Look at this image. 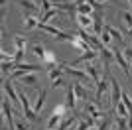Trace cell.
<instances>
[{
    "mask_svg": "<svg viewBox=\"0 0 132 130\" xmlns=\"http://www.w3.org/2000/svg\"><path fill=\"white\" fill-rule=\"evenodd\" d=\"M61 67H63V71L65 73H69V75L75 79V81L83 83V85H87V87H93L95 83L91 81V77L87 75V71H81V69H75V67H71L69 63H61Z\"/></svg>",
    "mask_w": 132,
    "mask_h": 130,
    "instance_id": "cell-1",
    "label": "cell"
},
{
    "mask_svg": "<svg viewBox=\"0 0 132 130\" xmlns=\"http://www.w3.org/2000/svg\"><path fill=\"white\" fill-rule=\"evenodd\" d=\"M18 97H20V103H22V110H24L26 120L28 122H36V120H38V114L34 112V108L30 107V103H28V95L24 91H18Z\"/></svg>",
    "mask_w": 132,
    "mask_h": 130,
    "instance_id": "cell-2",
    "label": "cell"
},
{
    "mask_svg": "<svg viewBox=\"0 0 132 130\" xmlns=\"http://www.w3.org/2000/svg\"><path fill=\"white\" fill-rule=\"evenodd\" d=\"M109 81H110V107L116 108V104L122 101V91H120V87H118L114 77H109Z\"/></svg>",
    "mask_w": 132,
    "mask_h": 130,
    "instance_id": "cell-3",
    "label": "cell"
},
{
    "mask_svg": "<svg viewBox=\"0 0 132 130\" xmlns=\"http://www.w3.org/2000/svg\"><path fill=\"white\" fill-rule=\"evenodd\" d=\"M109 85H110L109 79H101V81L97 83V93H95V103H97V104L103 103V99H110V95L106 93Z\"/></svg>",
    "mask_w": 132,
    "mask_h": 130,
    "instance_id": "cell-4",
    "label": "cell"
},
{
    "mask_svg": "<svg viewBox=\"0 0 132 130\" xmlns=\"http://www.w3.org/2000/svg\"><path fill=\"white\" fill-rule=\"evenodd\" d=\"M83 110H85V112H87L91 118H95V120H101V118H103V110L99 108V104L95 103V101H85Z\"/></svg>",
    "mask_w": 132,
    "mask_h": 130,
    "instance_id": "cell-5",
    "label": "cell"
},
{
    "mask_svg": "<svg viewBox=\"0 0 132 130\" xmlns=\"http://www.w3.org/2000/svg\"><path fill=\"white\" fill-rule=\"evenodd\" d=\"M2 112H4V120L8 122V130H16V126H14L16 120L12 118V112H14V110H12V107H10V103H8L6 97L2 99Z\"/></svg>",
    "mask_w": 132,
    "mask_h": 130,
    "instance_id": "cell-6",
    "label": "cell"
},
{
    "mask_svg": "<svg viewBox=\"0 0 132 130\" xmlns=\"http://www.w3.org/2000/svg\"><path fill=\"white\" fill-rule=\"evenodd\" d=\"M97 57H99V51H97V49H89V51H83L81 55H79L77 59L75 61H71V67H75V65H79V63H87V61H93V59H97Z\"/></svg>",
    "mask_w": 132,
    "mask_h": 130,
    "instance_id": "cell-7",
    "label": "cell"
},
{
    "mask_svg": "<svg viewBox=\"0 0 132 130\" xmlns=\"http://www.w3.org/2000/svg\"><path fill=\"white\" fill-rule=\"evenodd\" d=\"M112 51H114V59H116V63L120 65V69L124 71V75L130 79V65H128V61H126V57H124V53H122L118 47H112Z\"/></svg>",
    "mask_w": 132,
    "mask_h": 130,
    "instance_id": "cell-8",
    "label": "cell"
},
{
    "mask_svg": "<svg viewBox=\"0 0 132 130\" xmlns=\"http://www.w3.org/2000/svg\"><path fill=\"white\" fill-rule=\"evenodd\" d=\"M103 10H95L93 12V36H103Z\"/></svg>",
    "mask_w": 132,
    "mask_h": 130,
    "instance_id": "cell-9",
    "label": "cell"
},
{
    "mask_svg": "<svg viewBox=\"0 0 132 130\" xmlns=\"http://www.w3.org/2000/svg\"><path fill=\"white\" fill-rule=\"evenodd\" d=\"M2 89H4V93L8 95V99H10L12 103L20 101V97H18V91L14 89V85H12V79H10V77H8V79H2Z\"/></svg>",
    "mask_w": 132,
    "mask_h": 130,
    "instance_id": "cell-10",
    "label": "cell"
},
{
    "mask_svg": "<svg viewBox=\"0 0 132 130\" xmlns=\"http://www.w3.org/2000/svg\"><path fill=\"white\" fill-rule=\"evenodd\" d=\"M77 24L81 30H85V32H91L93 34V16H87V14H77Z\"/></svg>",
    "mask_w": 132,
    "mask_h": 130,
    "instance_id": "cell-11",
    "label": "cell"
},
{
    "mask_svg": "<svg viewBox=\"0 0 132 130\" xmlns=\"http://www.w3.org/2000/svg\"><path fill=\"white\" fill-rule=\"evenodd\" d=\"M67 87V108H71V110H75V104H77V93H75V87L71 85H65Z\"/></svg>",
    "mask_w": 132,
    "mask_h": 130,
    "instance_id": "cell-12",
    "label": "cell"
},
{
    "mask_svg": "<svg viewBox=\"0 0 132 130\" xmlns=\"http://www.w3.org/2000/svg\"><path fill=\"white\" fill-rule=\"evenodd\" d=\"M38 26H39V18L32 16L30 12H26V14H24V28L30 32V30H34V28H38Z\"/></svg>",
    "mask_w": 132,
    "mask_h": 130,
    "instance_id": "cell-13",
    "label": "cell"
},
{
    "mask_svg": "<svg viewBox=\"0 0 132 130\" xmlns=\"http://www.w3.org/2000/svg\"><path fill=\"white\" fill-rule=\"evenodd\" d=\"M101 57H103V61H105V65L109 67V65L114 63V51H112V47H109V45H105V47L101 49Z\"/></svg>",
    "mask_w": 132,
    "mask_h": 130,
    "instance_id": "cell-14",
    "label": "cell"
},
{
    "mask_svg": "<svg viewBox=\"0 0 132 130\" xmlns=\"http://www.w3.org/2000/svg\"><path fill=\"white\" fill-rule=\"evenodd\" d=\"M71 45H73L75 49H79V51H89V49H93V45H91V43H87L81 36H75V38H73V42H71Z\"/></svg>",
    "mask_w": 132,
    "mask_h": 130,
    "instance_id": "cell-15",
    "label": "cell"
},
{
    "mask_svg": "<svg viewBox=\"0 0 132 130\" xmlns=\"http://www.w3.org/2000/svg\"><path fill=\"white\" fill-rule=\"evenodd\" d=\"M85 71H87V75L91 77V81H93L95 85L101 81V77H99V69H97V65H93V61H87V67H85Z\"/></svg>",
    "mask_w": 132,
    "mask_h": 130,
    "instance_id": "cell-16",
    "label": "cell"
},
{
    "mask_svg": "<svg viewBox=\"0 0 132 130\" xmlns=\"http://www.w3.org/2000/svg\"><path fill=\"white\" fill-rule=\"evenodd\" d=\"M47 73H50V81H57V79H61V73H63V67L61 65H47Z\"/></svg>",
    "mask_w": 132,
    "mask_h": 130,
    "instance_id": "cell-17",
    "label": "cell"
},
{
    "mask_svg": "<svg viewBox=\"0 0 132 130\" xmlns=\"http://www.w3.org/2000/svg\"><path fill=\"white\" fill-rule=\"evenodd\" d=\"M18 4L24 8V12H30V14H36L39 10V6L34 2V0H18Z\"/></svg>",
    "mask_w": 132,
    "mask_h": 130,
    "instance_id": "cell-18",
    "label": "cell"
},
{
    "mask_svg": "<svg viewBox=\"0 0 132 130\" xmlns=\"http://www.w3.org/2000/svg\"><path fill=\"white\" fill-rule=\"evenodd\" d=\"M45 95H47V91H45V89H42V91L38 93V99H36V104H34V112H36V114L42 112L44 103H45Z\"/></svg>",
    "mask_w": 132,
    "mask_h": 130,
    "instance_id": "cell-19",
    "label": "cell"
},
{
    "mask_svg": "<svg viewBox=\"0 0 132 130\" xmlns=\"http://www.w3.org/2000/svg\"><path fill=\"white\" fill-rule=\"evenodd\" d=\"M73 87H75V93H77V99H81V101H89V91L83 87V83L75 81L73 83Z\"/></svg>",
    "mask_w": 132,
    "mask_h": 130,
    "instance_id": "cell-20",
    "label": "cell"
},
{
    "mask_svg": "<svg viewBox=\"0 0 132 130\" xmlns=\"http://www.w3.org/2000/svg\"><path fill=\"white\" fill-rule=\"evenodd\" d=\"M38 30H42V32H47V34H51V36H55V38H59L61 34V30L59 28H55V26H50V24H39L38 26Z\"/></svg>",
    "mask_w": 132,
    "mask_h": 130,
    "instance_id": "cell-21",
    "label": "cell"
},
{
    "mask_svg": "<svg viewBox=\"0 0 132 130\" xmlns=\"http://www.w3.org/2000/svg\"><path fill=\"white\" fill-rule=\"evenodd\" d=\"M93 12H95V10H93V6H89L85 0L77 4V14H87V16H93Z\"/></svg>",
    "mask_w": 132,
    "mask_h": 130,
    "instance_id": "cell-22",
    "label": "cell"
},
{
    "mask_svg": "<svg viewBox=\"0 0 132 130\" xmlns=\"http://www.w3.org/2000/svg\"><path fill=\"white\" fill-rule=\"evenodd\" d=\"M105 30H106V32L110 34V38H112V39H116V42L120 43V45H122V43H124V39H122L120 32H118V30H116V28H112V26H105Z\"/></svg>",
    "mask_w": 132,
    "mask_h": 130,
    "instance_id": "cell-23",
    "label": "cell"
},
{
    "mask_svg": "<svg viewBox=\"0 0 132 130\" xmlns=\"http://www.w3.org/2000/svg\"><path fill=\"white\" fill-rule=\"evenodd\" d=\"M32 53L36 55V57H38V59L42 61V63H44V55H45V49H44V45H42V43H36V45H34V47H32Z\"/></svg>",
    "mask_w": 132,
    "mask_h": 130,
    "instance_id": "cell-24",
    "label": "cell"
},
{
    "mask_svg": "<svg viewBox=\"0 0 132 130\" xmlns=\"http://www.w3.org/2000/svg\"><path fill=\"white\" fill-rule=\"evenodd\" d=\"M26 116H20V118H16V122H14V126H16V130H30V124H28Z\"/></svg>",
    "mask_w": 132,
    "mask_h": 130,
    "instance_id": "cell-25",
    "label": "cell"
},
{
    "mask_svg": "<svg viewBox=\"0 0 132 130\" xmlns=\"http://www.w3.org/2000/svg\"><path fill=\"white\" fill-rule=\"evenodd\" d=\"M61 118H63V116H59V114H51L50 118H47V128H53V130H55V126L59 124Z\"/></svg>",
    "mask_w": 132,
    "mask_h": 130,
    "instance_id": "cell-26",
    "label": "cell"
},
{
    "mask_svg": "<svg viewBox=\"0 0 132 130\" xmlns=\"http://www.w3.org/2000/svg\"><path fill=\"white\" fill-rule=\"evenodd\" d=\"M116 128H118V130H130V128H128L126 116H116Z\"/></svg>",
    "mask_w": 132,
    "mask_h": 130,
    "instance_id": "cell-27",
    "label": "cell"
},
{
    "mask_svg": "<svg viewBox=\"0 0 132 130\" xmlns=\"http://www.w3.org/2000/svg\"><path fill=\"white\" fill-rule=\"evenodd\" d=\"M97 128L99 130H109L110 128V118H105V116H103L101 120H97Z\"/></svg>",
    "mask_w": 132,
    "mask_h": 130,
    "instance_id": "cell-28",
    "label": "cell"
},
{
    "mask_svg": "<svg viewBox=\"0 0 132 130\" xmlns=\"http://www.w3.org/2000/svg\"><path fill=\"white\" fill-rule=\"evenodd\" d=\"M114 110L118 112V116H128V108H126V104L122 103V101H120L118 104H116V108H114Z\"/></svg>",
    "mask_w": 132,
    "mask_h": 130,
    "instance_id": "cell-29",
    "label": "cell"
},
{
    "mask_svg": "<svg viewBox=\"0 0 132 130\" xmlns=\"http://www.w3.org/2000/svg\"><path fill=\"white\" fill-rule=\"evenodd\" d=\"M53 63H55V53L45 51V55H44V65H53Z\"/></svg>",
    "mask_w": 132,
    "mask_h": 130,
    "instance_id": "cell-30",
    "label": "cell"
},
{
    "mask_svg": "<svg viewBox=\"0 0 132 130\" xmlns=\"http://www.w3.org/2000/svg\"><path fill=\"white\" fill-rule=\"evenodd\" d=\"M122 20H124L128 30H132V12H122Z\"/></svg>",
    "mask_w": 132,
    "mask_h": 130,
    "instance_id": "cell-31",
    "label": "cell"
},
{
    "mask_svg": "<svg viewBox=\"0 0 132 130\" xmlns=\"http://www.w3.org/2000/svg\"><path fill=\"white\" fill-rule=\"evenodd\" d=\"M67 110V104H57V107L53 108V114H59V116H63Z\"/></svg>",
    "mask_w": 132,
    "mask_h": 130,
    "instance_id": "cell-32",
    "label": "cell"
},
{
    "mask_svg": "<svg viewBox=\"0 0 132 130\" xmlns=\"http://www.w3.org/2000/svg\"><path fill=\"white\" fill-rule=\"evenodd\" d=\"M101 39H103V43H105V45H109V43H110V39H112V38H110V34L105 30V32H103V36H101Z\"/></svg>",
    "mask_w": 132,
    "mask_h": 130,
    "instance_id": "cell-33",
    "label": "cell"
},
{
    "mask_svg": "<svg viewBox=\"0 0 132 130\" xmlns=\"http://www.w3.org/2000/svg\"><path fill=\"white\" fill-rule=\"evenodd\" d=\"M61 85H65V81H63V79H57V81L51 83V87H61Z\"/></svg>",
    "mask_w": 132,
    "mask_h": 130,
    "instance_id": "cell-34",
    "label": "cell"
},
{
    "mask_svg": "<svg viewBox=\"0 0 132 130\" xmlns=\"http://www.w3.org/2000/svg\"><path fill=\"white\" fill-rule=\"evenodd\" d=\"M34 2H36V4H38V6H39V4H44L45 0H34Z\"/></svg>",
    "mask_w": 132,
    "mask_h": 130,
    "instance_id": "cell-35",
    "label": "cell"
},
{
    "mask_svg": "<svg viewBox=\"0 0 132 130\" xmlns=\"http://www.w3.org/2000/svg\"><path fill=\"white\" fill-rule=\"evenodd\" d=\"M99 2H112V0H99Z\"/></svg>",
    "mask_w": 132,
    "mask_h": 130,
    "instance_id": "cell-36",
    "label": "cell"
},
{
    "mask_svg": "<svg viewBox=\"0 0 132 130\" xmlns=\"http://www.w3.org/2000/svg\"><path fill=\"white\" fill-rule=\"evenodd\" d=\"M45 130H53V128H45Z\"/></svg>",
    "mask_w": 132,
    "mask_h": 130,
    "instance_id": "cell-37",
    "label": "cell"
}]
</instances>
